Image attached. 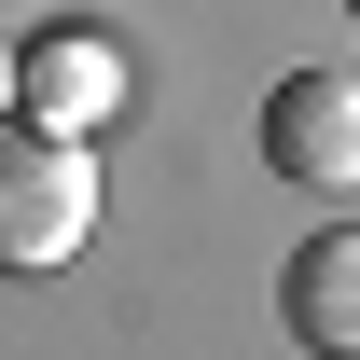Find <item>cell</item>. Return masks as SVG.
<instances>
[{"instance_id":"cell-3","label":"cell","mask_w":360,"mask_h":360,"mask_svg":"<svg viewBox=\"0 0 360 360\" xmlns=\"http://www.w3.org/2000/svg\"><path fill=\"white\" fill-rule=\"evenodd\" d=\"M264 167L305 194H360V70H291L264 97Z\"/></svg>"},{"instance_id":"cell-1","label":"cell","mask_w":360,"mask_h":360,"mask_svg":"<svg viewBox=\"0 0 360 360\" xmlns=\"http://www.w3.org/2000/svg\"><path fill=\"white\" fill-rule=\"evenodd\" d=\"M84 236H97V167H84V139L14 125V111H0V277L70 264Z\"/></svg>"},{"instance_id":"cell-5","label":"cell","mask_w":360,"mask_h":360,"mask_svg":"<svg viewBox=\"0 0 360 360\" xmlns=\"http://www.w3.org/2000/svg\"><path fill=\"white\" fill-rule=\"evenodd\" d=\"M0 111H14V42H0Z\"/></svg>"},{"instance_id":"cell-2","label":"cell","mask_w":360,"mask_h":360,"mask_svg":"<svg viewBox=\"0 0 360 360\" xmlns=\"http://www.w3.org/2000/svg\"><path fill=\"white\" fill-rule=\"evenodd\" d=\"M14 125H56V139L125 125V42H111V28H42V42H14Z\"/></svg>"},{"instance_id":"cell-4","label":"cell","mask_w":360,"mask_h":360,"mask_svg":"<svg viewBox=\"0 0 360 360\" xmlns=\"http://www.w3.org/2000/svg\"><path fill=\"white\" fill-rule=\"evenodd\" d=\"M277 319H291L305 347H360V222H333V236H305V250H291Z\"/></svg>"},{"instance_id":"cell-6","label":"cell","mask_w":360,"mask_h":360,"mask_svg":"<svg viewBox=\"0 0 360 360\" xmlns=\"http://www.w3.org/2000/svg\"><path fill=\"white\" fill-rule=\"evenodd\" d=\"M347 14H360V0H347Z\"/></svg>"}]
</instances>
